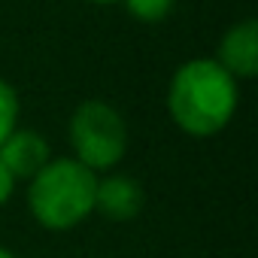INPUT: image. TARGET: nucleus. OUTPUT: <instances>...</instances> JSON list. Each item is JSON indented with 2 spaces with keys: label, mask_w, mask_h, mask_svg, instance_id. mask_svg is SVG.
Instances as JSON below:
<instances>
[{
  "label": "nucleus",
  "mask_w": 258,
  "mask_h": 258,
  "mask_svg": "<svg viewBox=\"0 0 258 258\" xmlns=\"http://www.w3.org/2000/svg\"><path fill=\"white\" fill-rule=\"evenodd\" d=\"M173 121L191 137H210L231 121L237 109L234 76L219 61H188L176 70L167 94Z\"/></svg>",
  "instance_id": "f257e3e1"
},
{
  "label": "nucleus",
  "mask_w": 258,
  "mask_h": 258,
  "mask_svg": "<svg viewBox=\"0 0 258 258\" xmlns=\"http://www.w3.org/2000/svg\"><path fill=\"white\" fill-rule=\"evenodd\" d=\"M94 188H97L94 170H88L76 158H58L46 161L31 176L28 204L40 225L64 231L79 225L94 210Z\"/></svg>",
  "instance_id": "f03ea898"
},
{
  "label": "nucleus",
  "mask_w": 258,
  "mask_h": 258,
  "mask_svg": "<svg viewBox=\"0 0 258 258\" xmlns=\"http://www.w3.org/2000/svg\"><path fill=\"white\" fill-rule=\"evenodd\" d=\"M70 143L79 164L88 170H106L124 155L127 127L109 103L85 100L70 118Z\"/></svg>",
  "instance_id": "7ed1b4c3"
},
{
  "label": "nucleus",
  "mask_w": 258,
  "mask_h": 258,
  "mask_svg": "<svg viewBox=\"0 0 258 258\" xmlns=\"http://www.w3.org/2000/svg\"><path fill=\"white\" fill-rule=\"evenodd\" d=\"M219 64L231 76L243 79H252L258 73V22L246 19L225 34L219 46Z\"/></svg>",
  "instance_id": "20e7f679"
},
{
  "label": "nucleus",
  "mask_w": 258,
  "mask_h": 258,
  "mask_svg": "<svg viewBox=\"0 0 258 258\" xmlns=\"http://www.w3.org/2000/svg\"><path fill=\"white\" fill-rule=\"evenodd\" d=\"M49 161V146L34 131H13L0 143V164L10 170L13 179H31Z\"/></svg>",
  "instance_id": "39448f33"
},
{
  "label": "nucleus",
  "mask_w": 258,
  "mask_h": 258,
  "mask_svg": "<svg viewBox=\"0 0 258 258\" xmlns=\"http://www.w3.org/2000/svg\"><path fill=\"white\" fill-rule=\"evenodd\" d=\"M94 207L112 219V222H124V219H134L143 207V191L134 179L127 176H109L103 182H97L94 188Z\"/></svg>",
  "instance_id": "423d86ee"
},
{
  "label": "nucleus",
  "mask_w": 258,
  "mask_h": 258,
  "mask_svg": "<svg viewBox=\"0 0 258 258\" xmlns=\"http://www.w3.org/2000/svg\"><path fill=\"white\" fill-rule=\"evenodd\" d=\"M173 4L176 0H124L127 13H131L134 19H140V22H161V19H167Z\"/></svg>",
  "instance_id": "0eeeda50"
},
{
  "label": "nucleus",
  "mask_w": 258,
  "mask_h": 258,
  "mask_svg": "<svg viewBox=\"0 0 258 258\" xmlns=\"http://www.w3.org/2000/svg\"><path fill=\"white\" fill-rule=\"evenodd\" d=\"M16 118H19V97L4 79H0V143L16 131Z\"/></svg>",
  "instance_id": "6e6552de"
},
{
  "label": "nucleus",
  "mask_w": 258,
  "mask_h": 258,
  "mask_svg": "<svg viewBox=\"0 0 258 258\" xmlns=\"http://www.w3.org/2000/svg\"><path fill=\"white\" fill-rule=\"evenodd\" d=\"M13 176H10V170L4 167V164H0V204H7L10 201V195H13Z\"/></svg>",
  "instance_id": "1a4fd4ad"
},
{
  "label": "nucleus",
  "mask_w": 258,
  "mask_h": 258,
  "mask_svg": "<svg viewBox=\"0 0 258 258\" xmlns=\"http://www.w3.org/2000/svg\"><path fill=\"white\" fill-rule=\"evenodd\" d=\"M0 258H16V255H13L10 249H4V246H0Z\"/></svg>",
  "instance_id": "9d476101"
},
{
  "label": "nucleus",
  "mask_w": 258,
  "mask_h": 258,
  "mask_svg": "<svg viewBox=\"0 0 258 258\" xmlns=\"http://www.w3.org/2000/svg\"><path fill=\"white\" fill-rule=\"evenodd\" d=\"M91 4H115V0H91Z\"/></svg>",
  "instance_id": "9b49d317"
}]
</instances>
